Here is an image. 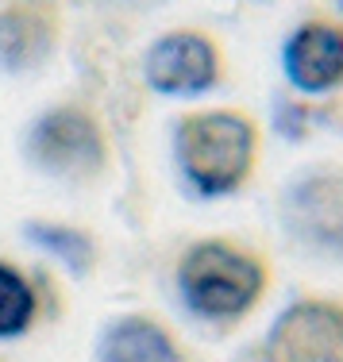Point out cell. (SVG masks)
<instances>
[{"mask_svg": "<svg viewBox=\"0 0 343 362\" xmlns=\"http://www.w3.org/2000/svg\"><path fill=\"white\" fill-rule=\"evenodd\" d=\"M174 166L201 201L231 197L255 177L262 154L259 119L243 108H190L174 124Z\"/></svg>", "mask_w": 343, "mask_h": 362, "instance_id": "1", "label": "cell"}, {"mask_svg": "<svg viewBox=\"0 0 343 362\" xmlns=\"http://www.w3.org/2000/svg\"><path fill=\"white\" fill-rule=\"evenodd\" d=\"M174 286L182 305L201 324L231 327L259 308V300L270 289V266L255 247H243L236 239H197L174 266Z\"/></svg>", "mask_w": 343, "mask_h": 362, "instance_id": "2", "label": "cell"}, {"mask_svg": "<svg viewBox=\"0 0 343 362\" xmlns=\"http://www.w3.org/2000/svg\"><path fill=\"white\" fill-rule=\"evenodd\" d=\"M23 158L35 174L62 185H89L112 162L105 119L81 100L47 105L23 132Z\"/></svg>", "mask_w": 343, "mask_h": 362, "instance_id": "3", "label": "cell"}, {"mask_svg": "<svg viewBox=\"0 0 343 362\" xmlns=\"http://www.w3.org/2000/svg\"><path fill=\"white\" fill-rule=\"evenodd\" d=\"M278 228L305 255L343 262V166L305 170L278 193Z\"/></svg>", "mask_w": 343, "mask_h": 362, "instance_id": "4", "label": "cell"}, {"mask_svg": "<svg viewBox=\"0 0 343 362\" xmlns=\"http://www.w3.org/2000/svg\"><path fill=\"white\" fill-rule=\"evenodd\" d=\"M143 81L158 97H204L224 81V47L201 28L162 31L143 54Z\"/></svg>", "mask_w": 343, "mask_h": 362, "instance_id": "5", "label": "cell"}, {"mask_svg": "<svg viewBox=\"0 0 343 362\" xmlns=\"http://www.w3.org/2000/svg\"><path fill=\"white\" fill-rule=\"evenodd\" d=\"M262 362H343V300H289L262 339Z\"/></svg>", "mask_w": 343, "mask_h": 362, "instance_id": "6", "label": "cell"}, {"mask_svg": "<svg viewBox=\"0 0 343 362\" xmlns=\"http://www.w3.org/2000/svg\"><path fill=\"white\" fill-rule=\"evenodd\" d=\"M58 0H0V74L28 77L42 70L62 47Z\"/></svg>", "mask_w": 343, "mask_h": 362, "instance_id": "7", "label": "cell"}, {"mask_svg": "<svg viewBox=\"0 0 343 362\" xmlns=\"http://www.w3.org/2000/svg\"><path fill=\"white\" fill-rule=\"evenodd\" d=\"M281 74L305 97L343 89V20L308 16L281 42Z\"/></svg>", "mask_w": 343, "mask_h": 362, "instance_id": "8", "label": "cell"}, {"mask_svg": "<svg viewBox=\"0 0 343 362\" xmlns=\"http://www.w3.org/2000/svg\"><path fill=\"white\" fill-rule=\"evenodd\" d=\"M97 362H185L174 332L147 313H127L105 324L97 339Z\"/></svg>", "mask_w": 343, "mask_h": 362, "instance_id": "9", "label": "cell"}, {"mask_svg": "<svg viewBox=\"0 0 343 362\" xmlns=\"http://www.w3.org/2000/svg\"><path fill=\"white\" fill-rule=\"evenodd\" d=\"M39 320V293L16 262L0 258V339H20Z\"/></svg>", "mask_w": 343, "mask_h": 362, "instance_id": "10", "label": "cell"}, {"mask_svg": "<svg viewBox=\"0 0 343 362\" xmlns=\"http://www.w3.org/2000/svg\"><path fill=\"white\" fill-rule=\"evenodd\" d=\"M31 243H39L42 251H50L58 262H66L74 274H89L97 262V243L89 231L74 228V223H58V220H31L28 223Z\"/></svg>", "mask_w": 343, "mask_h": 362, "instance_id": "11", "label": "cell"}, {"mask_svg": "<svg viewBox=\"0 0 343 362\" xmlns=\"http://www.w3.org/2000/svg\"><path fill=\"white\" fill-rule=\"evenodd\" d=\"M336 8H339V20H343V0H336Z\"/></svg>", "mask_w": 343, "mask_h": 362, "instance_id": "12", "label": "cell"}]
</instances>
